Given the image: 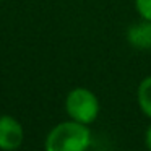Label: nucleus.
Here are the masks:
<instances>
[{
	"mask_svg": "<svg viewBox=\"0 0 151 151\" xmlns=\"http://www.w3.org/2000/svg\"><path fill=\"white\" fill-rule=\"evenodd\" d=\"M91 145V130L76 120L57 124L47 133L44 151H88Z\"/></svg>",
	"mask_w": 151,
	"mask_h": 151,
	"instance_id": "obj_1",
	"label": "nucleus"
},
{
	"mask_svg": "<svg viewBox=\"0 0 151 151\" xmlns=\"http://www.w3.org/2000/svg\"><path fill=\"white\" fill-rule=\"evenodd\" d=\"M65 111L72 120L89 125L98 119L101 106L98 96L91 89L75 88L65 98Z\"/></svg>",
	"mask_w": 151,
	"mask_h": 151,
	"instance_id": "obj_2",
	"label": "nucleus"
},
{
	"mask_svg": "<svg viewBox=\"0 0 151 151\" xmlns=\"http://www.w3.org/2000/svg\"><path fill=\"white\" fill-rule=\"evenodd\" d=\"M24 141L23 125L13 115H0V150L17 151Z\"/></svg>",
	"mask_w": 151,
	"mask_h": 151,
	"instance_id": "obj_3",
	"label": "nucleus"
},
{
	"mask_svg": "<svg viewBox=\"0 0 151 151\" xmlns=\"http://www.w3.org/2000/svg\"><path fill=\"white\" fill-rule=\"evenodd\" d=\"M127 39L137 49H151V21H140L128 28Z\"/></svg>",
	"mask_w": 151,
	"mask_h": 151,
	"instance_id": "obj_4",
	"label": "nucleus"
},
{
	"mask_svg": "<svg viewBox=\"0 0 151 151\" xmlns=\"http://www.w3.org/2000/svg\"><path fill=\"white\" fill-rule=\"evenodd\" d=\"M137 101H138V106H140L141 112L148 119H151V75L143 78L141 83L138 85Z\"/></svg>",
	"mask_w": 151,
	"mask_h": 151,
	"instance_id": "obj_5",
	"label": "nucleus"
},
{
	"mask_svg": "<svg viewBox=\"0 0 151 151\" xmlns=\"http://www.w3.org/2000/svg\"><path fill=\"white\" fill-rule=\"evenodd\" d=\"M135 8L141 20L151 21V0H135Z\"/></svg>",
	"mask_w": 151,
	"mask_h": 151,
	"instance_id": "obj_6",
	"label": "nucleus"
},
{
	"mask_svg": "<svg viewBox=\"0 0 151 151\" xmlns=\"http://www.w3.org/2000/svg\"><path fill=\"white\" fill-rule=\"evenodd\" d=\"M145 145H146V150L151 151V125L146 128V133H145Z\"/></svg>",
	"mask_w": 151,
	"mask_h": 151,
	"instance_id": "obj_7",
	"label": "nucleus"
}]
</instances>
